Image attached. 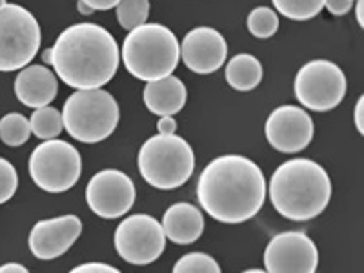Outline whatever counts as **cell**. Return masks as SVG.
Segmentation results:
<instances>
[{
  "mask_svg": "<svg viewBox=\"0 0 364 273\" xmlns=\"http://www.w3.org/2000/svg\"><path fill=\"white\" fill-rule=\"evenodd\" d=\"M31 136V126L29 120L22 113H8L0 119V141L6 146H22Z\"/></svg>",
  "mask_w": 364,
  "mask_h": 273,
  "instance_id": "cell-21",
  "label": "cell"
},
{
  "mask_svg": "<svg viewBox=\"0 0 364 273\" xmlns=\"http://www.w3.org/2000/svg\"><path fill=\"white\" fill-rule=\"evenodd\" d=\"M135 184L119 170H102L90 178L86 186V203L100 219H119L132 210L135 203Z\"/></svg>",
  "mask_w": 364,
  "mask_h": 273,
  "instance_id": "cell-11",
  "label": "cell"
},
{
  "mask_svg": "<svg viewBox=\"0 0 364 273\" xmlns=\"http://www.w3.org/2000/svg\"><path fill=\"white\" fill-rule=\"evenodd\" d=\"M42 33L33 13L18 4L0 8V71H17L38 53Z\"/></svg>",
  "mask_w": 364,
  "mask_h": 273,
  "instance_id": "cell-8",
  "label": "cell"
},
{
  "mask_svg": "<svg viewBox=\"0 0 364 273\" xmlns=\"http://www.w3.org/2000/svg\"><path fill=\"white\" fill-rule=\"evenodd\" d=\"M166 248L162 224L146 213L126 217L115 230V250L120 259L133 266L151 264Z\"/></svg>",
  "mask_w": 364,
  "mask_h": 273,
  "instance_id": "cell-10",
  "label": "cell"
},
{
  "mask_svg": "<svg viewBox=\"0 0 364 273\" xmlns=\"http://www.w3.org/2000/svg\"><path fill=\"white\" fill-rule=\"evenodd\" d=\"M197 199L211 219L224 224L246 223L266 200L264 173L252 159L220 155L200 173Z\"/></svg>",
  "mask_w": 364,
  "mask_h": 273,
  "instance_id": "cell-1",
  "label": "cell"
},
{
  "mask_svg": "<svg viewBox=\"0 0 364 273\" xmlns=\"http://www.w3.org/2000/svg\"><path fill=\"white\" fill-rule=\"evenodd\" d=\"M275 11L290 21H310L323 11L324 0H272Z\"/></svg>",
  "mask_w": 364,
  "mask_h": 273,
  "instance_id": "cell-22",
  "label": "cell"
},
{
  "mask_svg": "<svg viewBox=\"0 0 364 273\" xmlns=\"http://www.w3.org/2000/svg\"><path fill=\"white\" fill-rule=\"evenodd\" d=\"M355 17H357V22H359L360 28H364V0H357Z\"/></svg>",
  "mask_w": 364,
  "mask_h": 273,
  "instance_id": "cell-33",
  "label": "cell"
},
{
  "mask_svg": "<svg viewBox=\"0 0 364 273\" xmlns=\"http://www.w3.org/2000/svg\"><path fill=\"white\" fill-rule=\"evenodd\" d=\"M161 224L166 239L178 246H186L199 240L204 232L203 213L199 208L190 203H177L168 208Z\"/></svg>",
  "mask_w": 364,
  "mask_h": 273,
  "instance_id": "cell-17",
  "label": "cell"
},
{
  "mask_svg": "<svg viewBox=\"0 0 364 273\" xmlns=\"http://www.w3.org/2000/svg\"><path fill=\"white\" fill-rule=\"evenodd\" d=\"M188 90L181 79L168 75L157 80H149L144 87V104L157 117L175 115L186 106Z\"/></svg>",
  "mask_w": 364,
  "mask_h": 273,
  "instance_id": "cell-18",
  "label": "cell"
},
{
  "mask_svg": "<svg viewBox=\"0 0 364 273\" xmlns=\"http://www.w3.org/2000/svg\"><path fill=\"white\" fill-rule=\"evenodd\" d=\"M246 24H248V31L255 38H269L277 33L279 17L272 8L259 6L250 11Z\"/></svg>",
  "mask_w": 364,
  "mask_h": 273,
  "instance_id": "cell-23",
  "label": "cell"
},
{
  "mask_svg": "<svg viewBox=\"0 0 364 273\" xmlns=\"http://www.w3.org/2000/svg\"><path fill=\"white\" fill-rule=\"evenodd\" d=\"M82 233V223L77 215H63L38 220L29 232L28 245L41 261H53L68 252Z\"/></svg>",
  "mask_w": 364,
  "mask_h": 273,
  "instance_id": "cell-14",
  "label": "cell"
},
{
  "mask_svg": "<svg viewBox=\"0 0 364 273\" xmlns=\"http://www.w3.org/2000/svg\"><path fill=\"white\" fill-rule=\"evenodd\" d=\"M157 129L159 133H162V135H173V133L177 132V120L173 119V115L159 117Z\"/></svg>",
  "mask_w": 364,
  "mask_h": 273,
  "instance_id": "cell-29",
  "label": "cell"
},
{
  "mask_svg": "<svg viewBox=\"0 0 364 273\" xmlns=\"http://www.w3.org/2000/svg\"><path fill=\"white\" fill-rule=\"evenodd\" d=\"M119 104L102 87L77 90L64 102L63 124L75 141L97 144L106 141L119 124Z\"/></svg>",
  "mask_w": 364,
  "mask_h": 273,
  "instance_id": "cell-5",
  "label": "cell"
},
{
  "mask_svg": "<svg viewBox=\"0 0 364 273\" xmlns=\"http://www.w3.org/2000/svg\"><path fill=\"white\" fill-rule=\"evenodd\" d=\"M136 164L149 186L175 190L190 181L195 170V155L182 136L159 133L142 144Z\"/></svg>",
  "mask_w": 364,
  "mask_h": 273,
  "instance_id": "cell-6",
  "label": "cell"
},
{
  "mask_svg": "<svg viewBox=\"0 0 364 273\" xmlns=\"http://www.w3.org/2000/svg\"><path fill=\"white\" fill-rule=\"evenodd\" d=\"M77 9H79L80 15H91V13L95 11V9L91 8V6H87L86 2H82V0H79V2H77Z\"/></svg>",
  "mask_w": 364,
  "mask_h": 273,
  "instance_id": "cell-34",
  "label": "cell"
},
{
  "mask_svg": "<svg viewBox=\"0 0 364 273\" xmlns=\"http://www.w3.org/2000/svg\"><path fill=\"white\" fill-rule=\"evenodd\" d=\"M11 273V272H15V273H28V268H26V266H22V264H17V262H8V264H4V266H0V273Z\"/></svg>",
  "mask_w": 364,
  "mask_h": 273,
  "instance_id": "cell-32",
  "label": "cell"
},
{
  "mask_svg": "<svg viewBox=\"0 0 364 273\" xmlns=\"http://www.w3.org/2000/svg\"><path fill=\"white\" fill-rule=\"evenodd\" d=\"M58 93L57 75L46 66H24L15 79V95L28 108H42Z\"/></svg>",
  "mask_w": 364,
  "mask_h": 273,
  "instance_id": "cell-16",
  "label": "cell"
},
{
  "mask_svg": "<svg viewBox=\"0 0 364 273\" xmlns=\"http://www.w3.org/2000/svg\"><path fill=\"white\" fill-rule=\"evenodd\" d=\"M42 58H44V63L51 64V50H46L44 55H42Z\"/></svg>",
  "mask_w": 364,
  "mask_h": 273,
  "instance_id": "cell-35",
  "label": "cell"
},
{
  "mask_svg": "<svg viewBox=\"0 0 364 273\" xmlns=\"http://www.w3.org/2000/svg\"><path fill=\"white\" fill-rule=\"evenodd\" d=\"M117 21L124 29H133L144 24L149 17V0H119Z\"/></svg>",
  "mask_w": 364,
  "mask_h": 273,
  "instance_id": "cell-24",
  "label": "cell"
},
{
  "mask_svg": "<svg viewBox=\"0 0 364 273\" xmlns=\"http://www.w3.org/2000/svg\"><path fill=\"white\" fill-rule=\"evenodd\" d=\"M262 80V64L250 53H239L226 64V82L237 91L255 90Z\"/></svg>",
  "mask_w": 364,
  "mask_h": 273,
  "instance_id": "cell-19",
  "label": "cell"
},
{
  "mask_svg": "<svg viewBox=\"0 0 364 273\" xmlns=\"http://www.w3.org/2000/svg\"><path fill=\"white\" fill-rule=\"evenodd\" d=\"M18 186V175L15 166L0 157V204L8 203Z\"/></svg>",
  "mask_w": 364,
  "mask_h": 273,
  "instance_id": "cell-26",
  "label": "cell"
},
{
  "mask_svg": "<svg viewBox=\"0 0 364 273\" xmlns=\"http://www.w3.org/2000/svg\"><path fill=\"white\" fill-rule=\"evenodd\" d=\"M331 199V181L323 166L310 159H291L273 171L269 200L279 215L302 223L318 217Z\"/></svg>",
  "mask_w": 364,
  "mask_h": 273,
  "instance_id": "cell-3",
  "label": "cell"
},
{
  "mask_svg": "<svg viewBox=\"0 0 364 273\" xmlns=\"http://www.w3.org/2000/svg\"><path fill=\"white\" fill-rule=\"evenodd\" d=\"M262 261L269 273H315L318 250L306 233L284 232L269 240Z\"/></svg>",
  "mask_w": 364,
  "mask_h": 273,
  "instance_id": "cell-12",
  "label": "cell"
},
{
  "mask_svg": "<svg viewBox=\"0 0 364 273\" xmlns=\"http://www.w3.org/2000/svg\"><path fill=\"white\" fill-rule=\"evenodd\" d=\"M182 63L188 70L199 75L215 73L223 68L228 57L226 38L213 28L200 26L182 38L181 44Z\"/></svg>",
  "mask_w": 364,
  "mask_h": 273,
  "instance_id": "cell-15",
  "label": "cell"
},
{
  "mask_svg": "<svg viewBox=\"0 0 364 273\" xmlns=\"http://www.w3.org/2000/svg\"><path fill=\"white\" fill-rule=\"evenodd\" d=\"M314 119L299 106L286 104L273 109L266 119L264 135L272 148L281 154H299L314 141Z\"/></svg>",
  "mask_w": 364,
  "mask_h": 273,
  "instance_id": "cell-13",
  "label": "cell"
},
{
  "mask_svg": "<svg viewBox=\"0 0 364 273\" xmlns=\"http://www.w3.org/2000/svg\"><path fill=\"white\" fill-rule=\"evenodd\" d=\"M120 50L108 29L93 22L66 28L51 48V66L66 86L95 90L115 77Z\"/></svg>",
  "mask_w": 364,
  "mask_h": 273,
  "instance_id": "cell-2",
  "label": "cell"
},
{
  "mask_svg": "<svg viewBox=\"0 0 364 273\" xmlns=\"http://www.w3.org/2000/svg\"><path fill=\"white\" fill-rule=\"evenodd\" d=\"M73 273H80V272H104V273H119V268L109 264H104V262H86V264L75 266L71 269Z\"/></svg>",
  "mask_w": 364,
  "mask_h": 273,
  "instance_id": "cell-28",
  "label": "cell"
},
{
  "mask_svg": "<svg viewBox=\"0 0 364 273\" xmlns=\"http://www.w3.org/2000/svg\"><path fill=\"white\" fill-rule=\"evenodd\" d=\"M120 58L129 75L149 82L168 77L177 70L181 42L168 26L144 22L129 29L120 50Z\"/></svg>",
  "mask_w": 364,
  "mask_h": 273,
  "instance_id": "cell-4",
  "label": "cell"
},
{
  "mask_svg": "<svg viewBox=\"0 0 364 273\" xmlns=\"http://www.w3.org/2000/svg\"><path fill=\"white\" fill-rule=\"evenodd\" d=\"M6 4H8V2H6V0H0V8H4Z\"/></svg>",
  "mask_w": 364,
  "mask_h": 273,
  "instance_id": "cell-36",
  "label": "cell"
},
{
  "mask_svg": "<svg viewBox=\"0 0 364 273\" xmlns=\"http://www.w3.org/2000/svg\"><path fill=\"white\" fill-rule=\"evenodd\" d=\"M175 273H220V266L208 253L193 252L182 255L173 266Z\"/></svg>",
  "mask_w": 364,
  "mask_h": 273,
  "instance_id": "cell-25",
  "label": "cell"
},
{
  "mask_svg": "<svg viewBox=\"0 0 364 273\" xmlns=\"http://www.w3.org/2000/svg\"><path fill=\"white\" fill-rule=\"evenodd\" d=\"M353 119H355L357 132H359L360 135H364V97H359V100H357Z\"/></svg>",
  "mask_w": 364,
  "mask_h": 273,
  "instance_id": "cell-30",
  "label": "cell"
},
{
  "mask_svg": "<svg viewBox=\"0 0 364 273\" xmlns=\"http://www.w3.org/2000/svg\"><path fill=\"white\" fill-rule=\"evenodd\" d=\"M346 75L336 63L317 58L304 64L295 77V97L311 112H330L346 95Z\"/></svg>",
  "mask_w": 364,
  "mask_h": 273,
  "instance_id": "cell-9",
  "label": "cell"
},
{
  "mask_svg": "<svg viewBox=\"0 0 364 273\" xmlns=\"http://www.w3.org/2000/svg\"><path fill=\"white\" fill-rule=\"evenodd\" d=\"M29 175L41 190L63 193L79 182L82 175V157L70 142L48 139L31 151Z\"/></svg>",
  "mask_w": 364,
  "mask_h": 273,
  "instance_id": "cell-7",
  "label": "cell"
},
{
  "mask_svg": "<svg viewBox=\"0 0 364 273\" xmlns=\"http://www.w3.org/2000/svg\"><path fill=\"white\" fill-rule=\"evenodd\" d=\"M82 2L91 6L95 11H108V9H113L119 4V0H82Z\"/></svg>",
  "mask_w": 364,
  "mask_h": 273,
  "instance_id": "cell-31",
  "label": "cell"
},
{
  "mask_svg": "<svg viewBox=\"0 0 364 273\" xmlns=\"http://www.w3.org/2000/svg\"><path fill=\"white\" fill-rule=\"evenodd\" d=\"M324 8L336 17H343L348 11H352L353 0H324Z\"/></svg>",
  "mask_w": 364,
  "mask_h": 273,
  "instance_id": "cell-27",
  "label": "cell"
},
{
  "mask_svg": "<svg viewBox=\"0 0 364 273\" xmlns=\"http://www.w3.org/2000/svg\"><path fill=\"white\" fill-rule=\"evenodd\" d=\"M29 126H31V133L38 136L41 141L57 139L64 129L63 113L51 108L50 104L42 106V108H35L31 119H29Z\"/></svg>",
  "mask_w": 364,
  "mask_h": 273,
  "instance_id": "cell-20",
  "label": "cell"
}]
</instances>
